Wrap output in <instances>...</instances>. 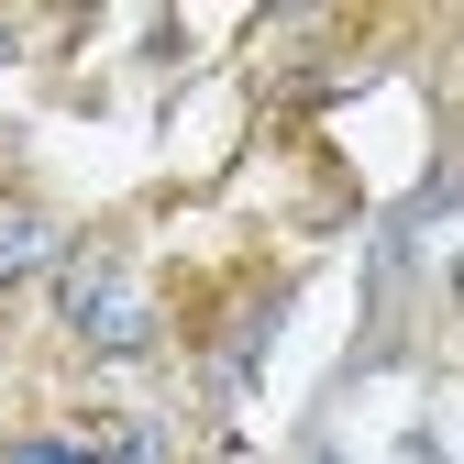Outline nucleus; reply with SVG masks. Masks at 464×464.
Segmentation results:
<instances>
[{
	"label": "nucleus",
	"instance_id": "obj_3",
	"mask_svg": "<svg viewBox=\"0 0 464 464\" xmlns=\"http://www.w3.org/2000/svg\"><path fill=\"white\" fill-rule=\"evenodd\" d=\"M100 464H166V431H122V442H111Z\"/></svg>",
	"mask_w": 464,
	"mask_h": 464
},
{
	"label": "nucleus",
	"instance_id": "obj_4",
	"mask_svg": "<svg viewBox=\"0 0 464 464\" xmlns=\"http://www.w3.org/2000/svg\"><path fill=\"white\" fill-rule=\"evenodd\" d=\"M12 464H100V453H78V442H23Z\"/></svg>",
	"mask_w": 464,
	"mask_h": 464
},
{
	"label": "nucleus",
	"instance_id": "obj_6",
	"mask_svg": "<svg viewBox=\"0 0 464 464\" xmlns=\"http://www.w3.org/2000/svg\"><path fill=\"white\" fill-rule=\"evenodd\" d=\"M0 44H12V23H0Z\"/></svg>",
	"mask_w": 464,
	"mask_h": 464
},
{
	"label": "nucleus",
	"instance_id": "obj_5",
	"mask_svg": "<svg viewBox=\"0 0 464 464\" xmlns=\"http://www.w3.org/2000/svg\"><path fill=\"white\" fill-rule=\"evenodd\" d=\"M310 464H343V453H332V442H321V453H310Z\"/></svg>",
	"mask_w": 464,
	"mask_h": 464
},
{
	"label": "nucleus",
	"instance_id": "obj_2",
	"mask_svg": "<svg viewBox=\"0 0 464 464\" xmlns=\"http://www.w3.org/2000/svg\"><path fill=\"white\" fill-rule=\"evenodd\" d=\"M55 255H67V232H55L44 210H0V287H23V276H44Z\"/></svg>",
	"mask_w": 464,
	"mask_h": 464
},
{
	"label": "nucleus",
	"instance_id": "obj_1",
	"mask_svg": "<svg viewBox=\"0 0 464 464\" xmlns=\"http://www.w3.org/2000/svg\"><path fill=\"white\" fill-rule=\"evenodd\" d=\"M55 310H67V332L89 343V354H144L155 343V299L133 287L122 255H67L55 266Z\"/></svg>",
	"mask_w": 464,
	"mask_h": 464
}]
</instances>
